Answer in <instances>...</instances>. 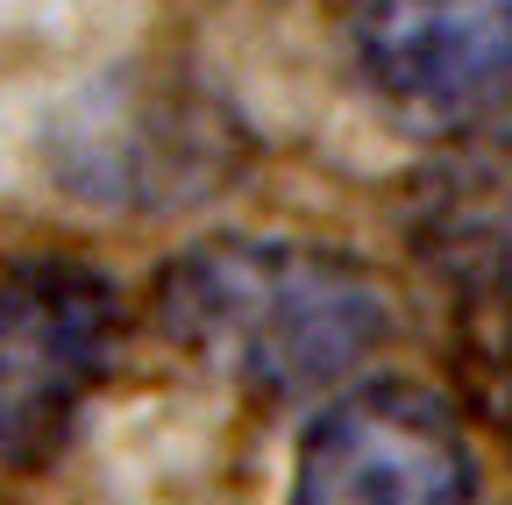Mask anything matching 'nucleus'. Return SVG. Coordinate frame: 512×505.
Returning a JSON list of instances; mask_svg holds the SVG:
<instances>
[{
  "instance_id": "obj_1",
  "label": "nucleus",
  "mask_w": 512,
  "mask_h": 505,
  "mask_svg": "<svg viewBox=\"0 0 512 505\" xmlns=\"http://www.w3.org/2000/svg\"><path fill=\"white\" fill-rule=\"evenodd\" d=\"M164 335L264 399H299L349 377L384 335V285L320 242L214 235L157 278Z\"/></svg>"
},
{
  "instance_id": "obj_2",
  "label": "nucleus",
  "mask_w": 512,
  "mask_h": 505,
  "mask_svg": "<svg viewBox=\"0 0 512 505\" xmlns=\"http://www.w3.org/2000/svg\"><path fill=\"white\" fill-rule=\"evenodd\" d=\"M121 342V292L93 264L36 257L0 278V470L43 463Z\"/></svg>"
},
{
  "instance_id": "obj_3",
  "label": "nucleus",
  "mask_w": 512,
  "mask_h": 505,
  "mask_svg": "<svg viewBox=\"0 0 512 505\" xmlns=\"http://www.w3.org/2000/svg\"><path fill=\"white\" fill-rule=\"evenodd\" d=\"M349 36L406 121L470 129L512 107V0H349Z\"/></svg>"
},
{
  "instance_id": "obj_4",
  "label": "nucleus",
  "mask_w": 512,
  "mask_h": 505,
  "mask_svg": "<svg viewBox=\"0 0 512 505\" xmlns=\"http://www.w3.org/2000/svg\"><path fill=\"white\" fill-rule=\"evenodd\" d=\"M292 505H477V463L441 399L370 385L313 420Z\"/></svg>"
},
{
  "instance_id": "obj_5",
  "label": "nucleus",
  "mask_w": 512,
  "mask_h": 505,
  "mask_svg": "<svg viewBox=\"0 0 512 505\" xmlns=\"http://www.w3.org/2000/svg\"><path fill=\"white\" fill-rule=\"evenodd\" d=\"M413 235L441 278L512 299V107L470 121L413 193Z\"/></svg>"
}]
</instances>
